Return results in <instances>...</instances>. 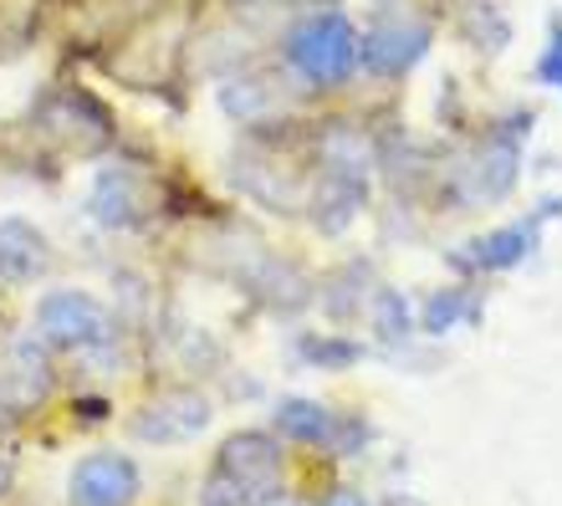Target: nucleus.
I'll return each instance as SVG.
<instances>
[{
	"instance_id": "ddd939ff",
	"label": "nucleus",
	"mask_w": 562,
	"mask_h": 506,
	"mask_svg": "<svg viewBox=\"0 0 562 506\" xmlns=\"http://www.w3.org/2000/svg\"><path fill=\"white\" fill-rule=\"evenodd\" d=\"M52 271V246L31 221L21 215H5L0 221V282L5 286H26L36 277Z\"/></svg>"
},
{
	"instance_id": "dca6fc26",
	"label": "nucleus",
	"mask_w": 562,
	"mask_h": 506,
	"mask_svg": "<svg viewBox=\"0 0 562 506\" xmlns=\"http://www.w3.org/2000/svg\"><path fill=\"white\" fill-rule=\"evenodd\" d=\"M369 328L373 338H379V353H400V348H409L419 333V317L415 307H409V297H404L400 286H373L369 297Z\"/></svg>"
},
{
	"instance_id": "aec40b11",
	"label": "nucleus",
	"mask_w": 562,
	"mask_h": 506,
	"mask_svg": "<svg viewBox=\"0 0 562 506\" xmlns=\"http://www.w3.org/2000/svg\"><path fill=\"white\" fill-rule=\"evenodd\" d=\"M465 42L481 46V52H502L506 42H512V21L502 15V5L496 0H471L465 5Z\"/></svg>"
},
{
	"instance_id": "1a4fd4ad",
	"label": "nucleus",
	"mask_w": 562,
	"mask_h": 506,
	"mask_svg": "<svg viewBox=\"0 0 562 506\" xmlns=\"http://www.w3.org/2000/svg\"><path fill=\"white\" fill-rule=\"evenodd\" d=\"M542 215H527V221H512L502 225V230H486V236L465 240V246H456L450 251V267L460 271V277H491V271H512L521 267L527 256L537 251V236H542Z\"/></svg>"
},
{
	"instance_id": "4468645a",
	"label": "nucleus",
	"mask_w": 562,
	"mask_h": 506,
	"mask_svg": "<svg viewBox=\"0 0 562 506\" xmlns=\"http://www.w3.org/2000/svg\"><path fill=\"white\" fill-rule=\"evenodd\" d=\"M481 313H486L481 286H471V282L440 286V292H429V297L419 302V333H425V338H445V333H456V328H475Z\"/></svg>"
},
{
	"instance_id": "f8f14e48",
	"label": "nucleus",
	"mask_w": 562,
	"mask_h": 506,
	"mask_svg": "<svg viewBox=\"0 0 562 506\" xmlns=\"http://www.w3.org/2000/svg\"><path fill=\"white\" fill-rule=\"evenodd\" d=\"M271 435L281 446H296V450H317L323 456L333 446V430H338V409L323 400H302V394H286V400L271 404Z\"/></svg>"
},
{
	"instance_id": "a878e982",
	"label": "nucleus",
	"mask_w": 562,
	"mask_h": 506,
	"mask_svg": "<svg viewBox=\"0 0 562 506\" xmlns=\"http://www.w3.org/2000/svg\"><path fill=\"white\" fill-rule=\"evenodd\" d=\"M379 506H425V502H419L415 492H389V496H384V502H379Z\"/></svg>"
},
{
	"instance_id": "a211bd4d",
	"label": "nucleus",
	"mask_w": 562,
	"mask_h": 506,
	"mask_svg": "<svg viewBox=\"0 0 562 506\" xmlns=\"http://www.w3.org/2000/svg\"><path fill=\"white\" fill-rule=\"evenodd\" d=\"M363 342L358 338H342V333H296V358H302V369H317V373H342L353 369V363H363Z\"/></svg>"
},
{
	"instance_id": "4be33fe9",
	"label": "nucleus",
	"mask_w": 562,
	"mask_h": 506,
	"mask_svg": "<svg viewBox=\"0 0 562 506\" xmlns=\"http://www.w3.org/2000/svg\"><path fill=\"white\" fill-rule=\"evenodd\" d=\"M532 77L542 88H558L562 92V11L548 15V42H542V57H537Z\"/></svg>"
},
{
	"instance_id": "20e7f679",
	"label": "nucleus",
	"mask_w": 562,
	"mask_h": 506,
	"mask_svg": "<svg viewBox=\"0 0 562 506\" xmlns=\"http://www.w3.org/2000/svg\"><path fill=\"white\" fill-rule=\"evenodd\" d=\"M36 338L46 348H67V353H103L119 338V323L92 292L57 286L36 302Z\"/></svg>"
},
{
	"instance_id": "423d86ee",
	"label": "nucleus",
	"mask_w": 562,
	"mask_h": 506,
	"mask_svg": "<svg viewBox=\"0 0 562 506\" xmlns=\"http://www.w3.org/2000/svg\"><path fill=\"white\" fill-rule=\"evenodd\" d=\"M144 496V471L128 450H88L67 471V506H138Z\"/></svg>"
},
{
	"instance_id": "39448f33",
	"label": "nucleus",
	"mask_w": 562,
	"mask_h": 506,
	"mask_svg": "<svg viewBox=\"0 0 562 506\" xmlns=\"http://www.w3.org/2000/svg\"><path fill=\"white\" fill-rule=\"evenodd\" d=\"M215 425V400L194 384H164L154 389L134 415H128V435L138 446H190Z\"/></svg>"
},
{
	"instance_id": "f03ea898",
	"label": "nucleus",
	"mask_w": 562,
	"mask_h": 506,
	"mask_svg": "<svg viewBox=\"0 0 562 506\" xmlns=\"http://www.w3.org/2000/svg\"><path fill=\"white\" fill-rule=\"evenodd\" d=\"M281 57L307 88H342L358 72V26L342 11H312L286 26Z\"/></svg>"
},
{
	"instance_id": "7ed1b4c3",
	"label": "nucleus",
	"mask_w": 562,
	"mask_h": 506,
	"mask_svg": "<svg viewBox=\"0 0 562 506\" xmlns=\"http://www.w3.org/2000/svg\"><path fill=\"white\" fill-rule=\"evenodd\" d=\"M532 134V113H512L496 128H486V138L465 154V165H456V200L460 210L502 205L506 194L517 190L521 179V138Z\"/></svg>"
},
{
	"instance_id": "9d476101",
	"label": "nucleus",
	"mask_w": 562,
	"mask_h": 506,
	"mask_svg": "<svg viewBox=\"0 0 562 506\" xmlns=\"http://www.w3.org/2000/svg\"><path fill=\"white\" fill-rule=\"evenodd\" d=\"M42 128L72 154H98V149H108V138H113V123H108L103 103L88 98V92H77V88H61L46 98Z\"/></svg>"
},
{
	"instance_id": "5701e85b",
	"label": "nucleus",
	"mask_w": 562,
	"mask_h": 506,
	"mask_svg": "<svg viewBox=\"0 0 562 506\" xmlns=\"http://www.w3.org/2000/svg\"><path fill=\"white\" fill-rule=\"evenodd\" d=\"M72 419L77 425H108V419H113V400H103V394H77Z\"/></svg>"
},
{
	"instance_id": "f257e3e1",
	"label": "nucleus",
	"mask_w": 562,
	"mask_h": 506,
	"mask_svg": "<svg viewBox=\"0 0 562 506\" xmlns=\"http://www.w3.org/2000/svg\"><path fill=\"white\" fill-rule=\"evenodd\" d=\"M286 492V450L271 430H231L215 446L194 506H267Z\"/></svg>"
},
{
	"instance_id": "412c9836",
	"label": "nucleus",
	"mask_w": 562,
	"mask_h": 506,
	"mask_svg": "<svg viewBox=\"0 0 562 506\" xmlns=\"http://www.w3.org/2000/svg\"><path fill=\"white\" fill-rule=\"evenodd\" d=\"M373 440V425L369 415H358V409H338V430H333V446H327V456H338V461H353V456H363Z\"/></svg>"
},
{
	"instance_id": "2eb2a0df",
	"label": "nucleus",
	"mask_w": 562,
	"mask_h": 506,
	"mask_svg": "<svg viewBox=\"0 0 562 506\" xmlns=\"http://www.w3.org/2000/svg\"><path fill=\"white\" fill-rule=\"evenodd\" d=\"M88 215L103 230H134L138 225V179L128 169H103L92 179L88 194Z\"/></svg>"
},
{
	"instance_id": "393cba45",
	"label": "nucleus",
	"mask_w": 562,
	"mask_h": 506,
	"mask_svg": "<svg viewBox=\"0 0 562 506\" xmlns=\"http://www.w3.org/2000/svg\"><path fill=\"white\" fill-rule=\"evenodd\" d=\"M11 486H15V461H11V450H0V502L11 496Z\"/></svg>"
},
{
	"instance_id": "f3484780",
	"label": "nucleus",
	"mask_w": 562,
	"mask_h": 506,
	"mask_svg": "<svg viewBox=\"0 0 562 506\" xmlns=\"http://www.w3.org/2000/svg\"><path fill=\"white\" fill-rule=\"evenodd\" d=\"M369 267L363 261H348V267H338L333 277L323 282V313L333 317V323H353V317L369 313Z\"/></svg>"
},
{
	"instance_id": "9b49d317",
	"label": "nucleus",
	"mask_w": 562,
	"mask_h": 506,
	"mask_svg": "<svg viewBox=\"0 0 562 506\" xmlns=\"http://www.w3.org/2000/svg\"><path fill=\"white\" fill-rule=\"evenodd\" d=\"M379 149L369 144V134L348 119H333L317 128V175L327 179H348V184H369Z\"/></svg>"
},
{
	"instance_id": "6e6552de",
	"label": "nucleus",
	"mask_w": 562,
	"mask_h": 506,
	"mask_svg": "<svg viewBox=\"0 0 562 506\" xmlns=\"http://www.w3.org/2000/svg\"><path fill=\"white\" fill-rule=\"evenodd\" d=\"M57 389V369L46 353L42 338H15L0 358V415L5 419H26L42 415V404Z\"/></svg>"
},
{
	"instance_id": "b1692460",
	"label": "nucleus",
	"mask_w": 562,
	"mask_h": 506,
	"mask_svg": "<svg viewBox=\"0 0 562 506\" xmlns=\"http://www.w3.org/2000/svg\"><path fill=\"white\" fill-rule=\"evenodd\" d=\"M317 506H373V502H369V492H358V486H348V481H342V486H333V492H327Z\"/></svg>"
},
{
	"instance_id": "6ab92c4d",
	"label": "nucleus",
	"mask_w": 562,
	"mask_h": 506,
	"mask_svg": "<svg viewBox=\"0 0 562 506\" xmlns=\"http://www.w3.org/2000/svg\"><path fill=\"white\" fill-rule=\"evenodd\" d=\"M251 286L261 292V297H267L271 313H296V307H307V302H312V282L292 267V261H277V256H271L267 267L256 271Z\"/></svg>"
},
{
	"instance_id": "0eeeda50",
	"label": "nucleus",
	"mask_w": 562,
	"mask_h": 506,
	"mask_svg": "<svg viewBox=\"0 0 562 506\" xmlns=\"http://www.w3.org/2000/svg\"><path fill=\"white\" fill-rule=\"evenodd\" d=\"M435 31L419 15H384L369 31H358V67L369 77H404L425 61Z\"/></svg>"
}]
</instances>
